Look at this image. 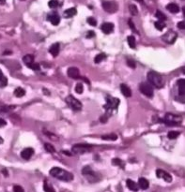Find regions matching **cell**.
I'll use <instances>...</instances> for the list:
<instances>
[{
    "instance_id": "obj_39",
    "label": "cell",
    "mask_w": 185,
    "mask_h": 192,
    "mask_svg": "<svg viewBox=\"0 0 185 192\" xmlns=\"http://www.w3.org/2000/svg\"><path fill=\"white\" fill-rule=\"evenodd\" d=\"M27 67L29 68V69H33V70H40V64H38V63H32V64H30L29 66H27Z\"/></svg>"
},
{
    "instance_id": "obj_19",
    "label": "cell",
    "mask_w": 185,
    "mask_h": 192,
    "mask_svg": "<svg viewBox=\"0 0 185 192\" xmlns=\"http://www.w3.org/2000/svg\"><path fill=\"white\" fill-rule=\"evenodd\" d=\"M166 9L170 11L171 13H178V12H180V10H181L180 7L175 3H169L166 6Z\"/></svg>"
},
{
    "instance_id": "obj_11",
    "label": "cell",
    "mask_w": 185,
    "mask_h": 192,
    "mask_svg": "<svg viewBox=\"0 0 185 192\" xmlns=\"http://www.w3.org/2000/svg\"><path fill=\"white\" fill-rule=\"evenodd\" d=\"M67 73H68V76L70 78H71V79H75V80H78V79L83 80V79H84L83 77H81L80 72H79V69H77V68H75V67L69 68Z\"/></svg>"
},
{
    "instance_id": "obj_41",
    "label": "cell",
    "mask_w": 185,
    "mask_h": 192,
    "mask_svg": "<svg viewBox=\"0 0 185 192\" xmlns=\"http://www.w3.org/2000/svg\"><path fill=\"white\" fill-rule=\"evenodd\" d=\"M13 192H25V190H23V188L21 187V185H15L13 187Z\"/></svg>"
},
{
    "instance_id": "obj_38",
    "label": "cell",
    "mask_w": 185,
    "mask_h": 192,
    "mask_svg": "<svg viewBox=\"0 0 185 192\" xmlns=\"http://www.w3.org/2000/svg\"><path fill=\"white\" fill-rule=\"evenodd\" d=\"M83 90H84V88H83V85H82L81 82H78L76 85V86H75V92L77 94H82L83 93Z\"/></svg>"
},
{
    "instance_id": "obj_31",
    "label": "cell",
    "mask_w": 185,
    "mask_h": 192,
    "mask_svg": "<svg viewBox=\"0 0 185 192\" xmlns=\"http://www.w3.org/2000/svg\"><path fill=\"white\" fill-rule=\"evenodd\" d=\"M103 140H110V141H116L117 139V136L116 134H108L101 137Z\"/></svg>"
},
{
    "instance_id": "obj_4",
    "label": "cell",
    "mask_w": 185,
    "mask_h": 192,
    "mask_svg": "<svg viewBox=\"0 0 185 192\" xmlns=\"http://www.w3.org/2000/svg\"><path fill=\"white\" fill-rule=\"evenodd\" d=\"M82 174L84 175L90 183H96L100 181V174L97 173L96 172H94L89 166H86L85 168H83L82 170Z\"/></svg>"
},
{
    "instance_id": "obj_13",
    "label": "cell",
    "mask_w": 185,
    "mask_h": 192,
    "mask_svg": "<svg viewBox=\"0 0 185 192\" xmlns=\"http://www.w3.org/2000/svg\"><path fill=\"white\" fill-rule=\"evenodd\" d=\"M47 20H48L53 26H57L59 22H60V17L57 12H53V13H49L47 15Z\"/></svg>"
},
{
    "instance_id": "obj_9",
    "label": "cell",
    "mask_w": 185,
    "mask_h": 192,
    "mask_svg": "<svg viewBox=\"0 0 185 192\" xmlns=\"http://www.w3.org/2000/svg\"><path fill=\"white\" fill-rule=\"evenodd\" d=\"M103 9L108 13H115L118 9V6L115 1H103Z\"/></svg>"
},
{
    "instance_id": "obj_1",
    "label": "cell",
    "mask_w": 185,
    "mask_h": 192,
    "mask_svg": "<svg viewBox=\"0 0 185 192\" xmlns=\"http://www.w3.org/2000/svg\"><path fill=\"white\" fill-rule=\"evenodd\" d=\"M50 175L64 182H70L73 179V175L70 172H67L66 170H63L58 167H54L50 170Z\"/></svg>"
},
{
    "instance_id": "obj_30",
    "label": "cell",
    "mask_w": 185,
    "mask_h": 192,
    "mask_svg": "<svg viewBox=\"0 0 185 192\" xmlns=\"http://www.w3.org/2000/svg\"><path fill=\"white\" fill-rule=\"evenodd\" d=\"M112 164L118 166V167H121V168H124V162L119 158H114V159H113L112 160Z\"/></svg>"
},
{
    "instance_id": "obj_20",
    "label": "cell",
    "mask_w": 185,
    "mask_h": 192,
    "mask_svg": "<svg viewBox=\"0 0 185 192\" xmlns=\"http://www.w3.org/2000/svg\"><path fill=\"white\" fill-rule=\"evenodd\" d=\"M178 94L181 97H184L185 94V81L184 79H181L178 81Z\"/></svg>"
},
{
    "instance_id": "obj_45",
    "label": "cell",
    "mask_w": 185,
    "mask_h": 192,
    "mask_svg": "<svg viewBox=\"0 0 185 192\" xmlns=\"http://www.w3.org/2000/svg\"><path fill=\"white\" fill-rule=\"evenodd\" d=\"M6 125H7V122H6L3 118H0V128H3V127H5Z\"/></svg>"
},
{
    "instance_id": "obj_5",
    "label": "cell",
    "mask_w": 185,
    "mask_h": 192,
    "mask_svg": "<svg viewBox=\"0 0 185 192\" xmlns=\"http://www.w3.org/2000/svg\"><path fill=\"white\" fill-rule=\"evenodd\" d=\"M66 102L68 104V106L70 108L71 110L74 111V112H77V111H80L82 109V103L81 101L78 100L77 99H75L73 96H68L66 98Z\"/></svg>"
},
{
    "instance_id": "obj_3",
    "label": "cell",
    "mask_w": 185,
    "mask_h": 192,
    "mask_svg": "<svg viewBox=\"0 0 185 192\" xmlns=\"http://www.w3.org/2000/svg\"><path fill=\"white\" fill-rule=\"evenodd\" d=\"M119 103H120V101H119L118 99L110 97V96H108V97H107V99H106V104L104 106V108L106 110L107 116H108V115H112L113 112H116L117 110V107H118Z\"/></svg>"
},
{
    "instance_id": "obj_46",
    "label": "cell",
    "mask_w": 185,
    "mask_h": 192,
    "mask_svg": "<svg viewBox=\"0 0 185 192\" xmlns=\"http://www.w3.org/2000/svg\"><path fill=\"white\" fill-rule=\"evenodd\" d=\"M101 123H105V122H107V115L101 116Z\"/></svg>"
},
{
    "instance_id": "obj_12",
    "label": "cell",
    "mask_w": 185,
    "mask_h": 192,
    "mask_svg": "<svg viewBox=\"0 0 185 192\" xmlns=\"http://www.w3.org/2000/svg\"><path fill=\"white\" fill-rule=\"evenodd\" d=\"M156 175L157 177L159 178H162L163 180H164L165 182H168L170 183L172 181V176L169 174L167 172H165L164 170H161V169H158L156 171Z\"/></svg>"
},
{
    "instance_id": "obj_17",
    "label": "cell",
    "mask_w": 185,
    "mask_h": 192,
    "mask_svg": "<svg viewBox=\"0 0 185 192\" xmlns=\"http://www.w3.org/2000/svg\"><path fill=\"white\" fill-rule=\"evenodd\" d=\"M59 49H60V45H59L58 42L57 43H54L50 48H49V52L51 55L54 56V57H56L58 55V53H59Z\"/></svg>"
},
{
    "instance_id": "obj_21",
    "label": "cell",
    "mask_w": 185,
    "mask_h": 192,
    "mask_svg": "<svg viewBox=\"0 0 185 192\" xmlns=\"http://www.w3.org/2000/svg\"><path fill=\"white\" fill-rule=\"evenodd\" d=\"M126 185H127V187L130 190H132V191H137L139 189L138 188V185H137V184L133 181V180H131V179H128L127 181H126Z\"/></svg>"
},
{
    "instance_id": "obj_25",
    "label": "cell",
    "mask_w": 185,
    "mask_h": 192,
    "mask_svg": "<svg viewBox=\"0 0 185 192\" xmlns=\"http://www.w3.org/2000/svg\"><path fill=\"white\" fill-rule=\"evenodd\" d=\"M14 95H15V97H17V98H22V97H23V96L26 95V90L23 88H22V87H17L14 90Z\"/></svg>"
},
{
    "instance_id": "obj_35",
    "label": "cell",
    "mask_w": 185,
    "mask_h": 192,
    "mask_svg": "<svg viewBox=\"0 0 185 192\" xmlns=\"http://www.w3.org/2000/svg\"><path fill=\"white\" fill-rule=\"evenodd\" d=\"M43 190L45 192H56V190L54 189L53 187H51V185H49L48 184H47V182H44V185H43Z\"/></svg>"
},
{
    "instance_id": "obj_24",
    "label": "cell",
    "mask_w": 185,
    "mask_h": 192,
    "mask_svg": "<svg viewBox=\"0 0 185 192\" xmlns=\"http://www.w3.org/2000/svg\"><path fill=\"white\" fill-rule=\"evenodd\" d=\"M8 85V79L4 76L2 70L0 69V88H3Z\"/></svg>"
},
{
    "instance_id": "obj_26",
    "label": "cell",
    "mask_w": 185,
    "mask_h": 192,
    "mask_svg": "<svg viewBox=\"0 0 185 192\" xmlns=\"http://www.w3.org/2000/svg\"><path fill=\"white\" fill-rule=\"evenodd\" d=\"M105 58H106V55H105V53H99L98 55L95 56V58H94V62L96 63V64L101 63V62L103 61V60H104Z\"/></svg>"
},
{
    "instance_id": "obj_6",
    "label": "cell",
    "mask_w": 185,
    "mask_h": 192,
    "mask_svg": "<svg viewBox=\"0 0 185 192\" xmlns=\"http://www.w3.org/2000/svg\"><path fill=\"white\" fill-rule=\"evenodd\" d=\"M163 121L168 126H175L181 123V117L180 115H173V113H166Z\"/></svg>"
},
{
    "instance_id": "obj_36",
    "label": "cell",
    "mask_w": 185,
    "mask_h": 192,
    "mask_svg": "<svg viewBox=\"0 0 185 192\" xmlns=\"http://www.w3.org/2000/svg\"><path fill=\"white\" fill-rule=\"evenodd\" d=\"M44 148L47 152H49V153H55L56 152V150H55V147H54L53 145H51L50 143H45L44 145Z\"/></svg>"
},
{
    "instance_id": "obj_2",
    "label": "cell",
    "mask_w": 185,
    "mask_h": 192,
    "mask_svg": "<svg viewBox=\"0 0 185 192\" xmlns=\"http://www.w3.org/2000/svg\"><path fill=\"white\" fill-rule=\"evenodd\" d=\"M148 83L153 87H156V88H162L164 85V80L162 75H160L159 73L155 72V71H150L148 73Z\"/></svg>"
},
{
    "instance_id": "obj_8",
    "label": "cell",
    "mask_w": 185,
    "mask_h": 192,
    "mask_svg": "<svg viewBox=\"0 0 185 192\" xmlns=\"http://www.w3.org/2000/svg\"><path fill=\"white\" fill-rule=\"evenodd\" d=\"M92 145H76L74 146H73V149H71V151L74 154H85V153H87V152H90L92 151Z\"/></svg>"
},
{
    "instance_id": "obj_10",
    "label": "cell",
    "mask_w": 185,
    "mask_h": 192,
    "mask_svg": "<svg viewBox=\"0 0 185 192\" xmlns=\"http://www.w3.org/2000/svg\"><path fill=\"white\" fill-rule=\"evenodd\" d=\"M177 38H178V34L175 31H173V30H168L165 34L163 35L162 39L164 41L165 43L173 44L176 41Z\"/></svg>"
},
{
    "instance_id": "obj_43",
    "label": "cell",
    "mask_w": 185,
    "mask_h": 192,
    "mask_svg": "<svg viewBox=\"0 0 185 192\" xmlns=\"http://www.w3.org/2000/svg\"><path fill=\"white\" fill-rule=\"evenodd\" d=\"M95 37V33L93 32V31H88L87 33V39H92V38H94Z\"/></svg>"
},
{
    "instance_id": "obj_29",
    "label": "cell",
    "mask_w": 185,
    "mask_h": 192,
    "mask_svg": "<svg viewBox=\"0 0 185 192\" xmlns=\"http://www.w3.org/2000/svg\"><path fill=\"white\" fill-rule=\"evenodd\" d=\"M155 16H156L158 18V21H163L164 22L167 18H166V16L162 12V11H160V10H157L156 11V13H155Z\"/></svg>"
},
{
    "instance_id": "obj_14",
    "label": "cell",
    "mask_w": 185,
    "mask_h": 192,
    "mask_svg": "<svg viewBox=\"0 0 185 192\" xmlns=\"http://www.w3.org/2000/svg\"><path fill=\"white\" fill-rule=\"evenodd\" d=\"M34 154V149L31 148V147H27V148H25L23 150V151L21 152V157L23 158V159H26V160H28V159H30L31 157Z\"/></svg>"
},
{
    "instance_id": "obj_32",
    "label": "cell",
    "mask_w": 185,
    "mask_h": 192,
    "mask_svg": "<svg viewBox=\"0 0 185 192\" xmlns=\"http://www.w3.org/2000/svg\"><path fill=\"white\" fill-rule=\"evenodd\" d=\"M180 132L178 131H170V132H168L167 134V137L169 138L170 140H173V139H176V138H178V136H180Z\"/></svg>"
},
{
    "instance_id": "obj_27",
    "label": "cell",
    "mask_w": 185,
    "mask_h": 192,
    "mask_svg": "<svg viewBox=\"0 0 185 192\" xmlns=\"http://www.w3.org/2000/svg\"><path fill=\"white\" fill-rule=\"evenodd\" d=\"M154 26L156 27V29H158L159 31H162V30L165 27V23L163 21H157L154 23Z\"/></svg>"
},
{
    "instance_id": "obj_44",
    "label": "cell",
    "mask_w": 185,
    "mask_h": 192,
    "mask_svg": "<svg viewBox=\"0 0 185 192\" xmlns=\"http://www.w3.org/2000/svg\"><path fill=\"white\" fill-rule=\"evenodd\" d=\"M128 23H129V26H130V27H131V28H132L133 31H134V32H135V31H136V29H135V26H134V23H133L132 19H130Z\"/></svg>"
},
{
    "instance_id": "obj_23",
    "label": "cell",
    "mask_w": 185,
    "mask_h": 192,
    "mask_svg": "<svg viewBox=\"0 0 185 192\" xmlns=\"http://www.w3.org/2000/svg\"><path fill=\"white\" fill-rule=\"evenodd\" d=\"M23 61L26 66H29L30 64L34 63V56L32 55H26L23 57Z\"/></svg>"
},
{
    "instance_id": "obj_47",
    "label": "cell",
    "mask_w": 185,
    "mask_h": 192,
    "mask_svg": "<svg viewBox=\"0 0 185 192\" xmlns=\"http://www.w3.org/2000/svg\"><path fill=\"white\" fill-rule=\"evenodd\" d=\"M5 2H6V0H0V5L5 4Z\"/></svg>"
},
{
    "instance_id": "obj_37",
    "label": "cell",
    "mask_w": 185,
    "mask_h": 192,
    "mask_svg": "<svg viewBox=\"0 0 185 192\" xmlns=\"http://www.w3.org/2000/svg\"><path fill=\"white\" fill-rule=\"evenodd\" d=\"M87 21L88 25H90L91 26H97V21H96V19H95V18H93V17H88Z\"/></svg>"
},
{
    "instance_id": "obj_15",
    "label": "cell",
    "mask_w": 185,
    "mask_h": 192,
    "mask_svg": "<svg viewBox=\"0 0 185 192\" xmlns=\"http://www.w3.org/2000/svg\"><path fill=\"white\" fill-rule=\"evenodd\" d=\"M101 31H103L104 34H111L113 31H114V25L112 23H104L101 25Z\"/></svg>"
},
{
    "instance_id": "obj_7",
    "label": "cell",
    "mask_w": 185,
    "mask_h": 192,
    "mask_svg": "<svg viewBox=\"0 0 185 192\" xmlns=\"http://www.w3.org/2000/svg\"><path fill=\"white\" fill-rule=\"evenodd\" d=\"M139 91L143 94L147 96L148 98H152L153 97V94H154V91H153V86L150 85V83H148L147 82H143L139 85Z\"/></svg>"
},
{
    "instance_id": "obj_33",
    "label": "cell",
    "mask_w": 185,
    "mask_h": 192,
    "mask_svg": "<svg viewBox=\"0 0 185 192\" xmlns=\"http://www.w3.org/2000/svg\"><path fill=\"white\" fill-rule=\"evenodd\" d=\"M129 9H130V12H131V14H132V15L135 16V15L138 14V9H137L136 6H134V5H130Z\"/></svg>"
},
{
    "instance_id": "obj_48",
    "label": "cell",
    "mask_w": 185,
    "mask_h": 192,
    "mask_svg": "<svg viewBox=\"0 0 185 192\" xmlns=\"http://www.w3.org/2000/svg\"><path fill=\"white\" fill-rule=\"evenodd\" d=\"M6 172H7V171H6V170H3V172H3L4 174H5V176H8V173Z\"/></svg>"
},
{
    "instance_id": "obj_34",
    "label": "cell",
    "mask_w": 185,
    "mask_h": 192,
    "mask_svg": "<svg viewBox=\"0 0 185 192\" xmlns=\"http://www.w3.org/2000/svg\"><path fill=\"white\" fill-rule=\"evenodd\" d=\"M58 5H59L58 0H50V1L48 2V6H49V8H51V9L57 8Z\"/></svg>"
},
{
    "instance_id": "obj_28",
    "label": "cell",
    "mask_w": 185,
    "mask_h": 192,
    "mask_svg": "<svg viewBox=\"0 0 185 192\" xmlns=\"http://www.w3.org/2000/svg\"><path fill=\"white\" fill-rule=\"evenodd\" d=\"M127 41H128V44L131 48H135V38L134 36H129L127 38Z\"/></svg>"
},
{
    "instance_id": "obj_22",
    "label": "cell",
    "mask_w": 185,
    "mask_h": 192,
    "mask_svg": "<svg viewBox=\"0 0 185 192\" xmlns=\"http://www.w3.org/2000/svg\"><path fill=\"white\" fill-rule=\"evenodd\" d=\"M77 14V9L75 8H70L64 11V17L65 18H71Z\"/></svg>"
},
{
    "instance_id": "obj_42",
    "label": "cell",
    "mask_w": 185,
    "mask_h": 192,
    "mask_svg": "<svg viewBox=\"0 0 185 192\" xmlns=\"http://www.w3.org/2000/svg\"><path fill=\"white\" fill-rule=\"evenodd\" d=\"M177 26L180 28V29H182V30H184L185 29V22L184 21H181V22H180L177 25Z\"/></svg>"
},
{
    "instance_id": "obj_16",
    "label": "cell",
    "mask_w": 185,
    "mask_h": 192,
    "mask_svg": "<svg viewBox=\"0 0 185 192\" xmlns=\"http://www.w3.org/2000/svg\"><path fill=\"white\" fill-rule=\"evenodd\" d=\"M120 91L123 94L124 97H126V98L132 97V90L130 89V87L128 85H124V83H121L120 85Z\"/></svg>"
},
{
    "instance_id": "obj_40",
    "label": "cell",
    "mask_w": 185,
    "mask_h": 192,
    "mask_svg": "<svg viewBox=\"0 0 185 192\" xmlns=\"http://www.w3.org/2000/svg\"><path fill=\"white\" fill-rule=\"evenodd\" d=\"M127 65L129 66L130 68H132V69H135L136 68V64H135V62L134 61L133 59H127Z\"/></svg>"
},
{
    "instance_id": "obj_18",
    "label": "cell",
    "mask_w": 185,
    "mask_h": 192,
    "mask_svg": "<svg viewBox=\"0 0 185 192\" xmlns=\"http://www.w3.org/2000/svg\"><path fill=\"white\" fill-rule=\"evenodd\" d=\"M137 185H138V188H140L141 189L146 190L148 188V187H150V183H148V181L146 178L141 177L138 180V184H137Z\"/></svg>"
},
{
    "instance_id": "obj_49",
    "label": "cell",
    "mask_w": 185,
    "mask_h": 192,
    "mask_svg": "<svg viewBox=\"0 0 185 192\" xmlns=\"http://www.w3.org/2000/svg\"><path fill=\"white\" fill-rule=\"evenodd\" d=\"M3 142H4V141H3V139H2L1 137H0V145H2V143H3Z\"/></svg>"
}]
</instances>
